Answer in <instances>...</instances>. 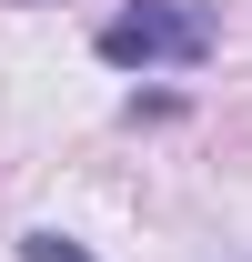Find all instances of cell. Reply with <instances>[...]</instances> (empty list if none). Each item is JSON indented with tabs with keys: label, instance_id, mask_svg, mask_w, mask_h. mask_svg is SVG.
Listing matches in <instances>:
<instances>
[{
	"label": "cell",
	"instance_id": "cell-1",
	"mask_svg": "<svg viewBox=\"0 0 252 262\" xmlns=\"http://www.w3.org/2000/svg\"><path fill=\"white\" fill-rule=\"evenodd\" d=\"M91 51L111 71H202L222 51V20L202 0H121V10L91 31Z\"/></svg>",
	"mask_w": 252,
	"mask_h": 262
},
{
	"label": "cell",
	"instance_id": "cell-2",
	"mask_svg": "<svg viewBox=\"0 0 252 262\" xmlns=\"http://www.w3.org/2000/svg\"><path fill=\"white\" fill-rule=\"evenodd\" d=\"M20 262H91L71 232H20Z\"/></svg>",
	"mask_w": 252,
	"mask_h": 262
}]
</instances>
